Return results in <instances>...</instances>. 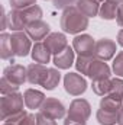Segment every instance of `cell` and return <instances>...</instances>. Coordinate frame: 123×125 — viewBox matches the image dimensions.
<instances>
[{"instance_id":"29","label":"cell","mask_w":123,"mask_h":125,"mask_svg":"<svg viewBox=\"0 0 123 125\" xmlns=\"http://www.w3.org/2000/svg\"><path fill=\"white\" fill-rule=\"evenodd\" d=\"M112 71L116 74V77H123V51L116 54L112 65Z\"/></svg>"},{"instance_id":"25","label":"cell","mask_w":123,"mask_h":125,"mask_svg":"<svg viewBox=\"0 0 123 125\" xmlns=\"http://www.w3.org/2000/svg\"><path fill=\"white\" fill-rule=\"evenodd\" d=\"M61 82V73H60V68H49L48 70V76L42 84V87L45 90H54Z\"/></svg>"},{"instance_id":"39","label":"cell","mask_w":123,"mask_h":125,"mask_svg":"<svg viewBox=\"0 0 123 125\" xmlns=\"http://www.w3.org/2000/svg\"><path fill=\"white\" fill-rule=\"evenodd\" d=\"M97 1H98V3H103V1H106V0H97Z\"/></svg>"},{"instance_id":"9","label":"cell","mask_w":123,"mask_h":125,"mask_svg":"<svg viewBox=\"0 0 123 125\" xmlns=\"http://www.w3.org/2000/svg\"><path fill=\"white\" fill-rule=\"evenodd\" d=\"M3 77H6L9 82H12L16 86H22L25 82H28V68L20 64L7 65L3 70Z\"/></svg>"},{"instance_id":"12","label":"cell","mask_w":123,"mask_h":125,"mask_svg":"<svg viewBox=\"0 0 123 125\" xmlns=\"http://www.w3.org/2000/svg\"><path fill=\"white\" fill-rule=\"evenodd\" d=\"M26 68H28V83L35 86H42L48 76L49 68L45 64H39V62H32Z\"/></svg>"},{"instance_id":"13","label":"cell","mask_w":123,"mask_h":125,"mask_svg":"<svg viewBox=\"0 0 123 125\" xmlns=\"http://www.w3.org/2000/svg\"><path fill=\"white\" fill-rule=\"evenodd\" d=\"M44 42L49 48L51 54H54V55L60 54L62 50H65L68 47V39H67L65 33H62V32H51L44 39Z\"/></svg>"},{"instance_id":"35","label":"cell","mask_w":123,"mask_h":125,"mask_svg":"<svg viewBox=\"0 0 123 125\" xmlns=\"http://www.w3.org/2000/svg\"><path fill=\"white\" fill-rule=\"evenodd\" d=\"M116 22H117V25H119L120 28H123V6H119V9H117Z\"/></svg>"},{"instance_id":"24","label":"cell","mask_w":123,"mask_h":125,"mask_svg":"<svg viewBox=\"0 0 123 125\" xmlns=\"http://www.w3.org/2000/svg\"><path fill=\"white\" fill-rule=\"evenodd\" d=\"M20 15H22V18H23L25 23L28 25V23H31V22H35V21L42 19V15H44V13H42L41 6L33 4V6H31V7H26V9L20 10Z\"/></svg>"},{"instance_id":"2","label":"cell","mask_w":123,"mask_h":125,"mask_svg":"<svg viewBox=\"0 0 123 125\" xmlns=\"http://www.w3.org/2000/svg\"><path fill=\"white\" fill-rule=\"evenodd\" d=\"M25 105V97L23 94L19 92L10 94H3V97L0 99V112H1V121H6L20 112H23Z\"/></svg>"},{"instance_id":"40","label":"cell","mask_w":123,"mask_h":125,"mask_svg":"<svg viewBox=\"0 0 123 125\" xmlns=\"http://www.w3.org/2000/svg\"><path fill=\"white\" fill-rule=\"evenodd\" d=\"M3 125H12V124H7V122H3Z\"/></svg>"},{"instance_id":"18","label":"cell","mask_w":123,"mask_h":125,"mask_svg":"<svg viewBox=\"0 0 123 125\" xmlns=\"http://www.w3.org/2000/svg\"><path fill=\"white\" fill-rule=\"evenodd\" d=\"M75 6L87 18H94L100 12V3L97 0H77Z\"/></svg>"},{"instance_id":"5","label":"cell","mask_w":123,"mask_h":125,"mask_svg":"<svg viewBox=\"0 0 123 125\" xmlns=\"http://www.w3.org/2000/svg\"><path fill=\"white\" fill-rule=\"evenodd\" d=\"M72 48L78 55L83 57H94L96 41L88 33H80L72 39Z\"/></svg>"},{"instance_id":"30","label":"cell","mask_w":123,"mask_h":125,"mask_svg":"<svg viewBox=\"0 0 123 125\" xmlns=\"http://www.w3.org/2000/svg\"><path fill=\"white\" fill-rule=\"evenodd\" d=\"M10 7L16 9V10H23L26 7H31L33 4H36V0H9Z\"/></svg>"},{"instance_id":"37","label":"cell","mask_w":123,"mask_h":125,"mask_svg":"<svg viewBox=\"0 0 123 125\" xmlns=\"http://www.w3.org/2000/svg\"><path fill=\"white\" fill-rule=\"evenodd\" d=\"M119 125H123V108L119 112Z\"/></svg>"},{"instance_id":"14","label":"cell","mask_w":123,"mask_h":125,"mask_svg":"<svg viewBox=\"0 0 123 125\" xmlns=\"http://www.w3.org/2000/svg\"><path fill=\"white\" fill-rule=\"evenodd\" d=\"M52 62L60 70H68L72 64H75V51H74V48H71L68 45L65 50H62L60 54L54 55Z\"/></svg>"},{"instance_id":"1","label":"cell","mask_w":123,"mask_h":125,"mask_svg":"<svg viewBox=\"0 0 123 125\" xmlns=\"http://www.w3.org/2000/svg\"><path fill=\"white\" fill-rule=\"evenodd\" d=\"M61 28L65 33H71V35H80L83 31H86L88 28V18L81 13L77 6H70L67 9L62 10V15H61Z\"/></svg>"},{"instance_id":"33","label":"cell","mask_w":123,"mask_h":125,"mask_svg":"<svg viewBox=\"0 0 123 125\" xmlns=\"http://www.w3.org/2000/svg\"><path fill=\"white\" fill-rule=\"evenodd\" d=\"M52 3H54V6L57 7V9H67V7H70V6H74L75 3H77V0H52Z\"/></svg>"},{"instance_id":"16","label":"cell","mask_w":123,"mask_h":125,"mask_svg":"<svg viewBox=\"0 0 123 125\" xmlns=\"http://www.w3.org/2000/svg\"><path fill=\"white\" fill-rule=\"evenodd\" d=\"M51 51L49 48L45 45V42L39 41V42H35V45L32 47L31 51V57L35 62H39V64H48L49 60H51Z\"/></svg>"},{"instance_id":"23","label":"cell","mask_w":123,"mask_h":125,"mask_svg":"<svg viewBox=\"0 0 123 125\" xmlns=\"http://www.w3.org/2000/svg\"><path fill=\"white\" fill-rule=\"evenodd\" d=\"M91 89L97 96H107L110 93V87H112V79H97L91 80Z\"/></svg>"},{"instance_id":"11","label":"cell","mask_w":123,"mask_h":125,"mask_svg":"<svg viewBox=\"0 0 123 125\" xmlns=\"http://www.w3.org/2000/svg\"><path fill=\"white\" fill-rule=\"evenodd\" d=\"M25 32L29 35V38L33 39L35 42H39L41 39H45L49 33H51V28L46 22H44L42 19L39 21H35L26 25V29Z\"/></svg>"},{"instance_id":"4","label":"cell","mask_w":123,"mask_h":125,"mask_svg":"<svg viewBox=\"0 0 123 125\" xmlns=\"http://www.w3.org/2000/svg\"><path fill=\"white\" fill-rule=\"evenodd\" d=\"M32 39L25 31L12 32V47L16 57H26L32 51Z\"/></svg>"},{"instance_id":"41","label":"cell","mask_w":123,"mask_h":125,"mask_svg":"<svg viewBox=\"0 0 123 125\" xmlns=\"http://www.w3.org/2000/svg\"><path fill=\"white\" fill-rule=\"evenodd\" d=\"M120 6H123V3H122V4H120Z\"/></svg>"},{"instance_id":"7","label":"cell","mask_w":123,"mask_h":125,"mask_svg":"<svg viewBox=\"0 0 123 125\" xmlns=\"http://www.w3.org/2000/svg\"><path fill=\"white\" fill-rule=\"evenodd\" d=\"M67 115L71 116V118H75V119L87 121L90 118V115H91V105L86 99H81V97L74 99L70 103V108H68Z\"/></svg>"},{"instance_id":"21","label":"cell","mask_w":123,"mask_h":125,"mask_svg":"<svg viewBox=\"0 0 123 125\" xmlns=\"http://www.w3.org/2000/svg\"><path fill=\"white\" fill-rule=\"evenodd\" d=\"M97 122L100 125H116L119 124V112H110L104 109H98L96 114Z\"/></svg>"},{"instance_id":"22","label":"cell","mask_w":123,"mask_h":125,"mask_svg":"<svg viewBox=\"0 0 123 125\" xmlns=\"http://www.w3.org/2000/svg\"><path fill=\"white\" fill-rule=\"evenodd\" d=\"M100 108L104 111H110V112H120V109L123 108V100H119V99L107 94L100 99Z\"/></svg>"},{"instance_id":"31","label":"cell","mask_w":123,"mask_h":125,"mask_svg":"<svg viewBox=\"0 0 123 125\" xmlns=\"http://www.w3.org/2000/svg\"><path fill=\"white\" fill-rule=\"evenodd\" d=\"M36 125H57V122H55V119L48 118L46 115L38 112L36 114Z\"/></svg>"},{"instance_id":"20","label":"cell","mask_w":123,"mask_h":125,"mask_svg":"<svg viewBox=\"0 0 123 125\" xmlns=\"http://www.w3.org/2000/svg\"><path fill=\"white\" fill-rule=\"evenodd\" d=\"M120 4H116L113 1H103L100 4V12H98V16L104 21H113L116 19V15H117V9H119Z\"/></svg>"},{"instance_id":"28","label":"cell","mask_w":123,"mask_h":125,"mask_svg":"<svg viewBox=\"0 0 123 125\" xmlns=\"http://www.w3.org/2000/svg\"><path fill=\"white\" fill-rule=\"evenodd\" d=\"M0 92H1V94L15 93V92H19V86L13 84V83L9 82L6 77H1V80H0Z\"/></svg>"},{"instance_id":"15","label":"cell","mask_w":123,"mask_h":125,"mask_svg":"<svg viewBox=\"0 0 123 125\" xmlns=\"http://www.w3.org/2000/svg\"><path fill=\"white\" fill-rule=\"evenodd\" d=\"M23 97H25V105L28 109H41V106L44 105L46 96L44 92L41 90H36V89H26L25 93H23Z\"/></svg>"},{"instance_id":"26","label":"cell","mask_w":123,"mask_h":125,"mask_svg":"<svg viewBox=\"0 0 123 125\" xmlns=\"http://www.w3.org/2000/svg\"><path fill=\"white\" fill-rule=\"evenodd\" d=\"M110 96L123 100V79L122 77H114L112 79V87H110Z\"/></svg>"},{"instance_id":"19","label":"cell","mask_w":123,"mask_h":125,"mask_svg":"<svg viewBox=\"0 0 123 125\" xmlns=\"http://www.w3.org/2000/svg\"><path fill=\"white\" fill-rule=\"evenodd\" d=\"M15 55L12 47V33L3 32L0 35V57L3 60H9Z\"/></svg>"},{"instance_id":"27","label":"cell","mask_w":123,"mask_h":125,"mask_svg":"<svg viewBox=\"0 0 123 125\" xmlns=\"http://www.w3.org/2000/svg\"><path fill=\"white\" fill-rule=\"evenodd\" d=\"M94 57H83V55H78L77 57V60H75V68H77V71L78 73H81V74H87V68H88V65H90V62Z\"/></svg>"},{"instance_id":"6","label":"cell","mask_w":123,"mask_h":125,"mask_svg":"<svg viewBox=\"0 0 123 125\" xmlns=\"http://www.w3.org/2000/svg\"><path fill=\"white\" fill-rule=\"evenodd\" d=\"M39 112L44 114V115H46L48 118H52V119L57 121V119H61V118L65 116V114L68 112V109L64 106V103H62L61 100H58L57 97H46L45 102H44V105L41 106Z\"/></svg>"},{"instance_id":"36","label":"cell","mask_w":123,"mask_h":125,"mask_svg":"<svg viewBox=\"0 0 123 125\" xmlns=\"http://www.w3.org/2000/svg\"><path fill=\"white\" fill-rule=\"evenodd\" d=\"M117 44H119L120 47H123V28L117 32Z\"/></svg>"},{"instance_id":"3","label":"cell","mask_w":123,"mask_h":125,"mask_svg":"<svg viewBox=\"0 0 123 125\" xmlns=\"http://www.w3.org/2000/svg\"><path fill=\"white\" fill-rule=\"evenodd\" d=\"M87 80L83 77V74L70 71L64 76V89L71 96H81L87 90Z\"/></svg>"},{"instance_id":"8","label":"cell","mask_w":123,"mask_h":125,"mask_svg":"<svg viewBox=\"0 0 123 125\" xmlns=\"http://www.w3.org/2000/svg\"><path fill=\"white\" fill-rule=\"evenodd\" d=\"M116 42L109 38H101L96 41V50H94V57L103 61H110L114 54H116Z\"/></svg>"},{"instance_id":"38","label":"cell","mask_w":123,"mask_h":125,"mask_svg":"<svg viewBox=\"0 0 123 125\" xmlns=\"http://www.w3.org/2000/svg\"><path fill=\"white\" fill-rule=\"evenodd\" d=\"M109 1H113V3H116V4H122L123 0H109Z\"/></svg>"},{"instance_id":"34","label":"cell","mask_w":123,"mask_h":125,"mask_svg":"<svg viewBox=\"0 0 123 125\" xmlns=\"http://www.w3.org/2000/svg\"><path fill=\"white\" fill-rule=\"evenodd\" d=\"M64 125H87V121H81V119H75V118H71V116H65V121Z\"/></svg>"},{"instance_id":"17","label":"cell","mask_w":123,"mask_h":125,"mask_svg":"<svg viewBox=\"0 0 123 125\" xmlns=\"http://www.w3.org/2000/svg\"><path fill=\"white\" fill-rule=\"evenodd\" d=\"M7 28L12 32H20L26 29V23L20 15V10L12 9L7 13Z\"/></svg>"},{"instance_id":"32","label":"cell","mask_w":123,"mask_h":125,"mask_svg":"<svg viewBox=\"0 0 123 125\" xmlns=\"http://www.w3.org/2000/svg\"><path fill=\"white\" fill-rule=\"evenodd\" d=\"M16 125H36V115L28 112V114H26Z\"/></svg>"},{"instance_id":"10","label":"cell","mask_w":123,"mask_h":125,"mask_svg":"<svg viewBox=\"0 0 123 125\" xmlns=\"http://www.w3.org/2000/svg\"><path fill=\"white\" fill-rule=\"evenodd\" d=\"M112 74V68L107 65V62L98 58H93L88 68H87V77H90L91 80H97V79H110Z\"/></svg>"}]
</instances>
